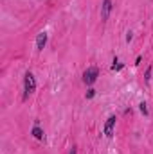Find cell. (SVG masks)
I'll use <instances>...</instances> for the list:
<instances>
[{"instance_id":"cell-1","label":"cell","mask_w":153,"mask_h":154,"mask_svg":"<svg viewBox=\"0 0 153 154\" xmlns=\"http://www.w3.org/2000/svg\"><path fill=\"white\" fill-rule=\"evenodd\" d=\"M36 88V81H34V75H32L31 72L25 73V97L29 95V93H32Z\"/></svg>"},{"instance_id":"cell-2","label":"cell","mask_w":153,"mask_h":154,"mask_svg":"<svg viewBox=\"0 0 153 154\" xmlns=\"http://www.w3.org/2000/svg\"><path fill=\"white\" fill-rule=\"evenodd\" d=\"M97 68H88L85 72V75H83V79H85V83L86 84H94L96 83V79H97Z\"/></svg>"},{"instance_id":"cell-3","label":"cell","mask_w":153,"mask_h":154,"mask_svg":"<svg viewBox=\"0 0 153 154\" xmlns=\"http://www.w3.org/2000/svg\"><path fill=\"white\" fill-rule=\"evenodd\" d=\"M114 125H115V117H110L106 120V125H104V135L106 136H112V133H114Z\"/></svg>"},{"instance_id":"cell-4","label":"cell","mask_w":153,"mask_h":154,"mask_svg":"<svg viewBox=\"0 0 153 154\" xmlns=\"http://www.w3.org/2000/svg\"><path fill=\"white\" fill-rule=\"evenodd\" d=\"M110 9H112V2H110V0H104V2H103V7H101V18H103V20H108Z\"/></svg>"},{"instance_id":"cell-5","label":"cell","mask_w":153,"mask_h":154,"mask_svg":"<svg viewBox=\"0 0 153 154\" xmlns=\"http://www.w3.org/2000/svg\"><path fill=\"white\" fill-rule=\"evenodd\" d=\"M45 43H47V34H45V32H42V34H38V39H36V49H38V50H43Z\"/></svg>"},{"instance_id":"cell-6","label":"cell","mask_w":153,"mask_h":154,"mask_svg":"<svg viewBox=\"0 0 153 154\" xmlns=\"http://www.w3.org/2000/svg\"><path fill=\"white\" fill-rule=\"evenodd\" d=\"M32 136H34V138H38V140H42V138H43V131H42V129H40V127L36 125L34 129H32Z\"/></svg>"},{"instance_id":"cell-7","label":"cell","mask_w":153,"mask_h":154,"mask_svg":"<svg viewBox=\"0 0 153 154\" xmlns=\"http://www.w3.org/2000/svg\"><path fill=\"white\" fill-rule=\"evenodd\" d=\"M141 111L144 115H148V108H146V102H141Z\"/></svg>"},{"instance_id":"cell-8","label":"cell","mask_w":153,"mask_h":154,"mask_svg":"<svg viewBox=\"0 0 153 154\" xmlns=\"http://www.w3.org/2000/svg\"><path fill=\"white\" fill-rule=\"evenodd\" d=\"M94 95H96V91H94V90H88V91H86V99H92Z\"/></svg>"},{"instance_id":"cell-9","label":"cell","mask_w":153,"mask_h":154,"mask_svg":"<svg viewBox=\"0 0 153 154\" xmlns=\"http://www.w3.org/2000/svg\"><path fill=\"white\" fill-rule=\"evenodd\" d=\"M150 75H151V68H148V70H146V75H144V79H146V81H150Z\"/></svg>"},{"instance_id":"cell-10","label":"cell","mask_w":153,"mask_h":154,"mask_svg":"<svg viewBox=\"0 0 153 154\" xmlns=\"http://www.w3.org/2000/svg\"><path fill=\"white\" fill-rule=\"evenodd\" d=\"M112 68H114V70H121V68H123V65H114Z\"/></svg>"},{"instance_id":"cell-11","label":"cell","mask_w":153,"mask_h":154,"mask_svg":"<svg viewBox=\"0 0 153 154\" xmlns=\"http://www.w3.org/2000/svg\"><path fill=\"white\" fill-rule=\"evenodd\" d=\"M70 154H76V149H72V151H70Z\"/></svg>"}]
</instances>
